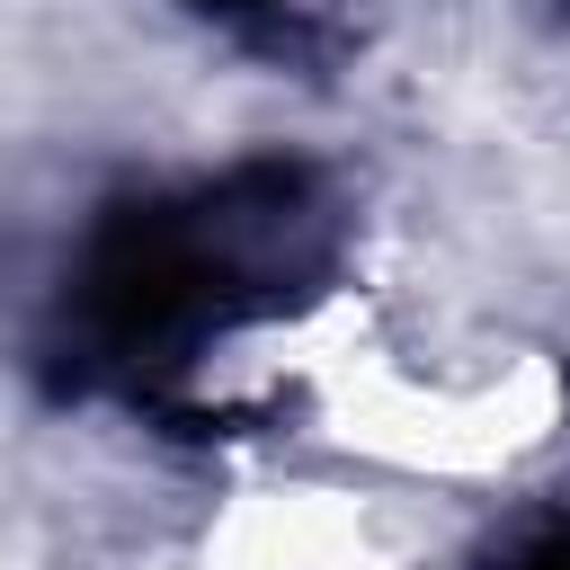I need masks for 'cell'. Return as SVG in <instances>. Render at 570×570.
I'll return each instance as SVG.
<instances>
[{
  "label": "cell",
  "mask_w": 570,
  "mask_h": 570,
  "mask_svg": "<svg viewBox=\"0 0 570 570\" xmlns=\"http://www.w3.org/2000/svg\"><path fill=\"white\" fill-rule=\"evenodd\" d=\"M401 499L365 472H276L205 508L187 570H410Z\"/></svg>",
  "instance_id": "cell-1"
}]
</instances>
